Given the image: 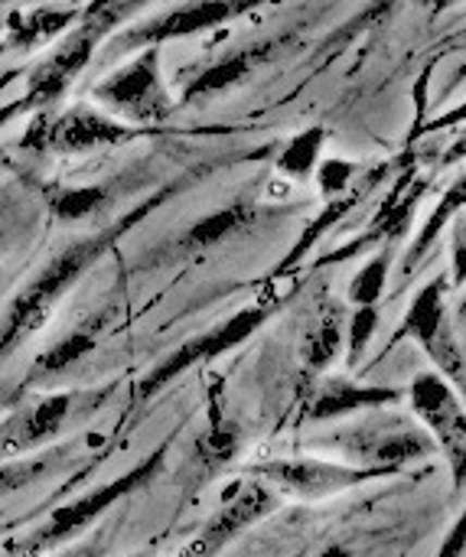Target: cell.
<instances>
[{"mask_svg": "<svg viewBox=\"0 0 466 557\" xmlns=\"http://www.w3.org/2000/svg\"><path fill=\"white\" fill-rule=\"evenodd\" d=\"M108 238H82L62 248L3 310L0 317V359L16 352L52 313V307L72 290V284L105 255Z\"/></svg>", "mask_w": 466, "mask_h": 557, "instance_id": "obj_1", "label": "cell"}, {"mask_svg": "<svg viewBox=\"0 0 466 557\" xmlns=\"http://www.w3.org/2000/svg\"><path fill=\"white\" fill-rule=\"evenodd\" d=\"M327 444L340 450L350 460V467L382 470V473H395L398 467L428 460L438 450L434 437L425 428H418L405 414L382 411V408L366 421H356L353 428L333 431Z\"/></svg>", "mask_w": 466, "mask_h": 557, "instance_id": "obj_2", "label": "cell"}, {"mask_svg": "<svg viewBox=\"0 0 466 557\" xmlns=\"http://www.w3.org/2000/svg\"><path fill=\"white\" fill-rule=\"evenodd\" d=\"M163 457H167V450H157V454H150L144 463H137L134 470H127L124 476H118V480H111V483L91 490L88 496H82V499H75V503L56 509L36 532H29L13 552L20 557H36L42 555V552H49V548H56V545H62V542L72 539L75 532L88 529V525H91L95 519H101L118 499H124V496L144 490L147 483H154V476L163 470Z\"/></svg>", "mask_w": 466, "mask_h": 557, "instance_id": "obj_3", "label": "cell"}, {"mask_svg": "<svg viewBox=\"0 0 466 557\" xmlns=\"http://www.w3.org/2000/svg\"><path fill=\"white\" fill-rule=\"evenodd\" d=\"M101 104L111 111L137 121V124H154L170 114V95L160 78V46H147L134 62L108 75L105 82L95 85L91 91Z\"/></svg>", "mask_w": 466, "mask_h": 557, "instance_id": "obj_4", "label": "cell"}, {"mask_svg": "<svg viewBox=\"0 0 466 557\" xmlns=\"http://www.w3.org/2000/svg\"><path fill=\"white\" fill-rule=\"evenodd\" d=\"M268 320V310L265 307H248V310H238L235 317H229L225 323L199 333L196 339L183 343L180 349H173L167 359H160V366L140 382L137 388V398H150L157 395L160 388H167L173 379H180L186 369H196L203 362H212L225 352H232L235 346H242L252 333H258V326Z\"/></svg>", "mask_w": 466, "mask_h": 557, "instance_id": "obj_5", "label": "cell"}, {"mask_svg": "<svg viewBox=\"0 0 466 557\" xmlns=\"http://www.w3.org/2000/svg\"><path fill=\"white\" fill-rule=\"evenodd\" d=\"M131 137V127L91 111V108H72L59 117L36 114L23 134V147L36 153H85L95 147H114Z\"/></svg>", "mask_w": 466, "mask_h": 557, "instance_id": "obj_6", "label": "cell"}, {"mask_svg": "<svg viewBox=\"0 0 466 557\" xmlns=\"http://www.w3.org/2000/svg\"><path fill=\"white\" fill-rule=\"evenodd\" d=\"M274 506H278L274 493L258 480L232 486V493L222 499V506L212 512V519L196 532V539L186 542L180 557H216L242 532H248L255 522H261L268 512H274Z\"/></svg>", "mask_w": 466, "mask_h": 557, "instance_id": "obj_7", "label": "cell"}, {"mask_svg": "<svg viewBox=\"0 0 466 557\" xmlns=\"http://www.w3.org/2000/svg\"><path fill=\"white\" fill-rule=\"evenodd\" d=\"M412 408L421 418V424L428 428V434L438 437V444L444 447V454L454 463V473L461 480L464 476L466 424L464 405H461L457 392L451 388V382L444 375H434V372L415 375V382H412Z\"/></svg>", "mask_w": 466, "mask_h": 557, "instance_id": "obj_8", "label": "cell"}, {"mask_svg": "<svg viewBox=\"0 0 466 557\" xmlns=\"http://www.w3.org/2000/svg\"><path fill=\"white\" fill-rule=\"evenodd\" d=\"M95 46H98V39L88 36V33H82V29H75L72 36H65V39L56 46V52H49V55L29 72L23 98L13 101V104H7V114L16 117V114H26V111H42V108H49L56 98H62L65 88L75 82V75L88 65Z\"/></svg>", "mask_w": 466, "mask_h": 557, "instance_id": "obj_9", "label": "cell"}, {"mask_svg": "<svg viewBox=\"0 0 466 557\" xmlns=\"http://www.w3.org/2000/svg\"><path fill=\"white\" fill-rule=\"evenodd\" d=\"M258 476L271 486H278L287 496L297 499H327L333 493L353 490L359 483H369L376 476H385L382 470H363L350 463H323V460H271L258 467Z\"/></svg>", "mask_w": 466, "mask_h": 557, "instance_id": "obj_10", "label": "cell"}, {"mask_svg": "<svg viewBox=\"0 0 466 557\" xmlns=\"http://www.w3.org/2000/svg\"><path fill=\"white\" fill-rule=\"evenodd\" d=\"M265 0H189L186 7H176L131 33H124L118 39L121 49H134V46H163L170 39H180V36H196L203 29H212V26H222L235 16H242L245 10L258 7Z\"/></svg>", "mask_w": 466, "mask_h": 557, "instance_id": "obj_11", "label": "cell"}, {"mask_svg": "<svg viewBox=\"0 0 466 557\" xmlns=\"http://www.w3.org/2000/svg\"><path fill=\"white\" fill-rule=\"evenodd\" d=\"M78 395H46V398H33L23 408H16L3 424H0V463L3 460H16L23 454H33L36 447L49 444L52 437L62 434L65 421L75 411Z\"/></svg>", "mask_w": 466, "mask_h": 557, "instance_id": "obj_12", "label": "cell"}, {"mask_svg": "<svg viewBox=\"0 0 466 557\" xmlns=\"http://www.w3.org/2000/svg\"><path fill=\"white\" fill-rule=\"evenodd\" d=\"M278 49H281V39H268V42H255V46H245V49H238V52H229V55H222L219 62H212L209 69L196 72V75L183 85V95H180V98H183L186 104H193V101H199V98H212V95H219V91H225V88H232V85H242V82H248V78L255 75L258 65L271 62Z\"/></svg>", "mask_w": 466, "mask_h": 557, "instance_id": "obj_13", "label": "cell"}, {"mask_svg": "<svg viewBox=\"0 0 466 557\" xmlns=\"http://www.w3.org/2000/svg\"><path fill=\"white\" fill-rule=\"evenodd\" d=\"M402 392L398 388H385V385H353L343 379H330L323 382L310 405H307V418L310 421H330V418H346L356 411H379L385 405H398Z\"/></svg>", "mask_w": 466, "mask_h": 557, "instance_id": "obj_14", "label": "cell"}, {"mask_svg": "<svg viewBox=\"0 0 466 557\" xmlns=\"http://www.w3.org/2000/svg\"><path fill=\"white\" fill-rule=\"evenodd\" d=\"M447 326H451L447 323V277L441 274L418 290L395 339H415L418 346L428 349Z\"/></svg>", "mask_w": 466, "mask_h": 557, "instance_id": "obj_15", "label": "cell"}, {"mask_svg": "<svg viewBox=\"0 0 466 557\" xmlns=\"http://www.w3.org/2000/svg\"><path fill=\"white\" fill-rule=\"evenodd\" d=\"M343 336H346V313H343V304L327 300V304L317 310V320H314L310 333L304 336V362H307V369H310V372H323V369L340 356Z\"/></svg>", "mask_w": 466, "mask_h": 557, "instance_id": "obj_16", "label": "cell"}, {"mask_svg": "<svg viewBox=\"0 0 466 557\" xmlns=\"http://www.w3.org/2000/svg\"><path fill=\"white\" fill-rule=\"evenodd\" d=\"M98 333H101V323H98V320H91V323H85V326L72 330L65 339H59L56 346H49V349L33 362V369H29L26 382H49V379L62 375L65 369H72L78 359H85V356L95 349Z\"/></svg>", "mask_w": 466, "mask_h": 557, "instance_id": "obj_17", "label": "cell"}, {"mask_svg": "<svg viewBox=\"0 0 466 557\" xmlns=\"http://www.w3.org/2000/svg\"><path fill=\"white\" fill-rule=\"evenodd\" d=\"M255 219H258V206H255V202H248V199L229 202L225 209H219V212H212L209 219L196 222V225L180 238V245H183V248H189V251L212 248V245L225 242L229 235H235V232L248 228Z\"/></svg>", "mask_w": 466, "mask_h": 557, "instance_id": "obj_18", "label": "cell"}, {"mask_svg": "<svg viewBox=\"0 0 466 557\" xmlns=\"http://www.w3.org/2000/svg\"><path fill=\"white\" fill-rule=\"evenodd\" d=\"M75 16H78L75 10H56V7H39V10H29L26 16H10L7 20V46L10 49H36V46L56 39L59 33H65Z\"/></svg>", "mask_w": 466, "mask_h": 557, "instance_id": "obj_19", "label": "cell"}, {"mask_svg": "<svg viewBox=\"0 0 466 557\" xmlns=\"http://www.w3.org/2000/svg\"><path fill=\"white\" fill-rule=\"evenodd\" d=\"M466 199V183L464 180H457L454 186H451V193H444V199H441V206L431 212V219L425 222V228H421V235L415 238V245L408 248V255H405V274H412L415 268H418V261L428 255V248L441 238V232L447 228V222L461 212V206H464Z\"/></svg>", "mask_w": 466, "mask_h": 557, "instance_id": "obj_20", "label": "cell"}, {"mask_svg": "<svg viewBox=\"0 0 466 557\" xmlns=\"http://www.w3.org/2000/svg\"><path fill=\"white\" fill-rule=\"evenodd\" d=\"M238 450H242V428L235 421H212L209 431H203L196 441V457L209 470L232 463Z\"/></svg>", "mask_w": 466, "mask_h": 557, "instance_id": "obj_21", "label": "cell"}, {"mask_svg": "<svg viewBox=\"0 0 466 557\" xmlns=\"http://www.w3.org/2000/svg\"><path fill=\"white\" fill-rule=\"evenodd\" d=\"M323 137H327L323 127H307V131H301L297 137H291V144H287V147L281 150V157H278V170L287 173V176L307 180V176L317 170V163H320Z\"/></svg>", "mask_w": 466, "mask_h": 557, "instance_id": "obj_22", "label": "cell"}, {"mask_svg": "<svg viewBox=\"0 0 466 557\" xmlns=\"http://www.w3.org/2000/svg\"><path fill=\"white\" fill-rule=\"evenodd\" d=\"M150 0H95L82 16H78V29L101 39L105 33H111L118 23H124L127 16H134L140 7H147Z\"/></svg>", "mask_w": 466, "mask_h": 557, "instance_id": "obj_23", "label": "cell"}, {"mask_svg": "<svg viewBox=\"0 0 466 557\" xmlns=\"http://www.w3.org/2000/svg\"><path fill=\"white\" fill-rule=\"evenodd\" d=\"M108 206V189L101 186H82V189H59L52 199H49V209L56 219L62 222H75V219H88L95 215L98 209Z\"/></svg>", "mask_w": 466, "mask_h": 557, "instance_id": "obj_24", "label": "cell"}, {"mask_svg": "<svg viewBox=\"0 0 466 557\" xmlns=\"http://www.w3.org/2000/svg\"><path fill=\"white\" fill-rule=\"evenodd\" d=\"M389 268H392V255H379L372 258L350 284V300L356 307H376L379 297L385 294V284H389Z\"/></svg>", "mask_w": 466, "mask_h": 557, "instance_id": "obj_25", "label": "cell"}, {"mask_svg": "<svg viewBox=\"0 0 466 557\" xmlns=\"http://www.w3.org/2000/svg\"><path fill=\"white\" fill-rule=\"evenodd\" d=\"M59 463V454H46V457H36V460H26V463H16V460H3L0 463V499L42 480L52 467Z\"/></svg>", "mask_w": 466, "mask_h": 557, "instance_id": "obj_26", "label": "cell"}, {"mask_svg": "<svg viewBox=\"0 0 466 557\" xmlns=\"http://www.w3.org/2000/svg\"><path fill=\"white\" fill-rule=\"evenodd\" d=\"M379 326V307H359L346 323V346H350V366H359L372 336Z\"/></svg>", "mask_w": 466, "mask_h": 557, "instance_id": "obj_27", "label": "cell"}, {"mask_svg": "<svg viewBox=\"0 0 466 557\" xmlns=\"http://www.w3.org/2000/svg\"><path fill=\"white\" fill-rule=\"evenodd\" d=\"M428 356L438 362V369L447 375V382L451 385H464V352H461V343H457V336L451 333V326L428 346Z\"/></svg>", "mask_w": 466, "mask_h": 557, "instance_id": "obj_28", "label": "cell"}, {"mask_svg": "<svg viewBox=\"0 0 466 557\" xmlns=\"http://www.w3.org/2000/svg\"><path fill=\"white\" fill-rule=\"evenodd\" d=\"M353 173L356 166L350 160H323L317 166V183H320V193L323 196H343V189L353 183Z\"/></svg>", "mask_w": 466, "mask_h": 557, "instance_id": "obj_29", "label": "cell"}, {"mask_svg": "<svg viewBox=\"0 0 466 557\" xmlns=\"http://www.w3.org/2000/svg\"><path fill=\"white\" fill-rule=\"evenodd\" d=\"M464 548H466V519L461 516V519L454 522L451 535L444 539V545H441L438 557H464Z\"/></svg>", "mask_w": 466, "mask_h": 557, "instance_id": "obj_30", "label": "cell"}, {"mask_svg": "<svg viewBox=\"0 0 466 557\" xmlns=\"http://www.w3.org/2000/svg\"><path fill=\"white\" fill-rule=\"evenodd\" d=\"M59 557H105V542H82Z\"/></svg>", "mask_w": 466, "mask_h": 557, "instance_id": "obj_31", "label": "cell"}, {"mask_svg": "<svg viewBox=\"0 0 466 557\" xmlns=\"http://www.w3.org/2000/svg\"><path fill=\"white\" fill-rule=\"evenodd\" d=\"M317 557H353V552H350L346 545H327Z\"/></svg>", "mask_w": 466, "mask_h": 557, "instance_id": "obj_32", "label": "cell"}, {"mask_svg": "<svg viewBox=\"0 0 466 557\" xmlns=\"http://www.w3.org/2000/svg\"><path fill=\"white\" fill-rule=\"evenodd\" d=\"M3 245H7V238H3V228H0V248H3Z\"/></svg>", "mask_w": 466, "mask_h": 557, "instance_id": "obj_33", "label": "cell"}, {"mask_svg": "<svg viewBox=\"0 0 466 557\" xmlns=\"http://www.w3.org/2000/svg\"><path fill=\"white\" fill-rule=\"evenodd\" d=\"M3 3H13V0H0V7H3Z\"/></svg>", "mask_w": 466, "mask_h": 557, "instance_id": "obj_34", "label": "cell"}]
</instances>
